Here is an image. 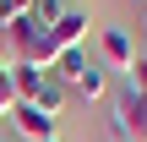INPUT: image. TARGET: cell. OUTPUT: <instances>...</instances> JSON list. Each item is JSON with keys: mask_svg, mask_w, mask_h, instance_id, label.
I'll return each instance as SVG.
<instances>
[{"mask_svg": "<svg viewBox=\"0 0 147 142\" xmlns=\"http://www.w3.org/2000/svg\"><path fill=\"white\" fill-rule=\"evenodd\" d=\"M109 131L115 142H147V93H136L131 82H120L115 88V99H109Z\"/></svg>", "mask_w": 147, "mask_h": 142, "instance_id": "cell-1", "label": "cell"}, {"mask_svg": "<svg viewBox=\"0 0 147 142\" xmlns=\"http://www.w3.org/2000/svg\"><path fill=\"white\" fill-rule=\"evenodd\" d=\"M0 142H5V137H0Z\"/></svg>", "mask_w": 147, "mask_h": 142, "instance_id": "cell-15", "label": "cell"}, {"mask_svg": "<svg viewBox=\"0 0 147 142\" xmlns=\"http://www.w3.org/2000/svg\"><path fill=\"white\" fill-rule=\"evenodd\" d=\"M5 120H11V126H16V131H22L27 142H49V137H60V131H55L60 120H55V115H44L38 104H16Z\"/></svg>", "mask_w": 147, "mask_h": 142, "instance_id": "cell-3", "label": "cell"}, {"mask_svg": "<svg viewBox=\"0 0 147 142\" xmlns=\"http://www.w3.org/2000/svg\"><path fill=\"white\" fill-rule=\"evenodd\" d=\"M49 142H60V137H49Z\"/></svg>", "mask_w": 147, "mask_h": 142, "instance_id": "cell-14", "label": "cell"}, {"mask_svg": "<svg viewBox=\"0 0 147 142\" xmlns=\"http://www.w3.org/2000/svg\"><path fill=\"white\" fill-rule=\"evenodd\" d=\"M142 33H147V16H142Z\"/></svg>", "mask_w": 147, "mask_h": 142, "instance_id": "cell-12", "label": "cell"}, {"mask_svg": "<svg viewBox=\"0 0 147 142\" xmlns=\"http://www.w3.org/2000/svg\"><path fill=\"white\" fill-rule=\"evenodd\" d=\"M82 71H87V49H65V55L49 66V77H55V82H65V88H71Z\"/></svg>", "mask_w": 147, "mask_h": 142, "instance_id": "cell-7", "label": "cell"}, {"mask_svg": "<svg viewBox=\"0 0 147 142\" xmlns=\"http://www.w3.org/2000/svg\"><path fill=\"white\" fill-rule=\"evenodd\" d=\"M71 93H76V99H87V104H93V99H104V93H109V71H104L98 60H87V71L71 82Z\"/></svg>", "mask_w": 147, "mask_h": 142, "instance_id": "cell-6", "label": "cell"}, {"mask_svg": "<svg viewBox=\"0 0 147 142\" xmlns=\"http://www.w3.org/2000/svg\"><path fill=\"white\" fill-rule=\"evenodd\" d=\"M5 77H11V88H16V104H33L49 71H38V66H22V60H11V66H5Z\"/></svg>", "mask_w": 147, "mask_h": 142, "instance_id": "cell-5", "label": "cell"}, {"mask_svg": "<svg viewBox=\"0 0 147 142\" xmlns=\"http://www.w3.org/2000/svg\"><path fill=\"white\" fill-rule=\"evenodd\" d=\"M65 99H71V88H65V82H55V77H44V88H38V99H33V104H38L44 115H55V120H60Z\"/></svg>", "mask_w": 147, "mask_h": 142, "instance_id": "cell-8", "label": "cell"}, {"mask_svg": "<svg viewBox=\"0 0 147 142\" xmlns=\"http://www.w3.org/2000/svg\"><path fill=\"white\" fill-rule=\"evenodd\" d=\"M16 109V88H11V77H0V115H11Z\"/></svg>", "mask_w": 147, "mask_h": 142, "instance_id": "cell-11", "label": "cell"}, {"mask_svg": "<svg viewBox=\"0 0 147 142\" xmlns=\"http://www.w3.org/2000/svg\"><path fill=\"white\" fill-rule=\"evenodd\" d=\"M142 5H147V0H142Z\"/></svg>", "mask_w": 147, "mask_h": 142, "instance_id": "cell-16", "label": "cell"}, {"mask_svg": "<svg viewBox=\"0 0 147 142\" xmlns=\"http://www.w3.org/2000/svg\"><path fill=\"white\" fill-rule=\"evenodd\" d=\"M98 66L104 71H131L136 66V44H131L125 27H104L98 33Z\"/></svg>", "mask_w": 147, "mask_h": 142, "instance_id": "cell-2", "label": "cell"}, {"mask_svg": "<svg viewBox=\"0 0 147 142\" xmlns=\"http://www.w3.org/2000/svg\"><path fill=\"white\" fill-rule=\"evenodd\" d=\"M27 5H33V0H0V27H16V22L27 16Z\"/></svg>", "mask_w": 147, "mask_h": 142, "instance_id": "cell-10", "label": "cell"}, {"mask_svg": "<svg viewBox=\"0 0 147 142\" xmlns=\"http://www.w3.org/2000/svg\"><path fill=\"white\" fill-rule=\"evenodd\" d=\"M65 11H71V5H65V0H33V5H27V16H33V22H38V27H55V22H60V16H65Z\"/></svg>", "mask_w": 147, "mask_h": 142, "instance_id": "cell-9", "label": "cell"}, {"mask_svg": "<svg viewBox=\"0 0 147 142\" xmlns=\"http://www.w3.org/2000/svg\"><path fill=\"white\" fill-rule=\"evenodd\" d=\"M0 77H5V66H0Z\"/></svg>", "mask_w": 147, "mask_h": 142, "instance_id": "cell-13", "label": "cell"}, {"mask_svg": "<svg viewBox=\"0 0 147 142\" xmlns=\"http://www.w3.org/2000/svg\"><path fill=\"white\" fill-rule=\"evenodd\" d=\"M87 27H93V22H87V11H76V5H71V11H65V16H60L49 33H55V44H60V55H65V49H82Z\"/></svg>", "mask_w": 147, "mask_h": 142, "instance_id": "cell-4", "label": "cell"}]
</instances>
